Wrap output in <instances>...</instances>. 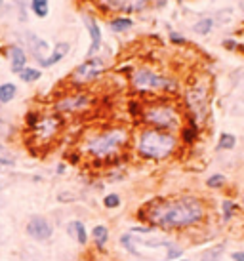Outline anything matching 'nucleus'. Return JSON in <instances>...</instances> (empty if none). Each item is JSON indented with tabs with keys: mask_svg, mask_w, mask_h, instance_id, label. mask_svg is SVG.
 Here are the masks:
<instances>
[{
	"mask_svg": "<svg viewBox=\"0 0 244 261\" xmlns=\"http://www.w3.org/2000/svg\"><path fill=\"white\" fill-rule=\"evenodd\" d=\"M141 122L147 128H157V130L164 132H178L183 126V116L180 109L168 99H155L143 105L141 109Z\"/></svg>",
	"mask_w": 244,
	"mask_h": 261,
	"instance_id": "20e7f679",
	"label": "nucleus"
},
{
	"mask_svg": "<svg viewBox=\"0 0 244 261\" xmlns=\"http://www.w3.org/2000/svg\"><path fill=\"white\" fill-rule=\"evenodd\" d=\"M25 231H27V234H29L33 240H36V242H46V240L52 239L54 227H52L48 218H44V216H33V218L27 221Z\"/></svg>",
	"mask_w": 244,
	"mask_h": 261,
	"instance_id": "f8f14e48",
	"label": "nucleus"
},
{
	"mask_svg": "<svg viewBox=\"0 0 244 261\" xmlns=\"http://www.w3.org/2000/svg\"><path fill=\"white\" fill-rule=\"evenodd\" d=\"M151 2L158 8V10H162V8H164L166 4H168V0H151Z\"/></svg>",
	"mask_w": 244,
	"mask_h": 261,
	"instance_id": "58836bf2",
	"label": "nucleus"
},
{
	"mask_svg": "<svg viewBox=\"0 0 244 261\" xmlns=\"http://www.w3.org/2000/svg\"><path fill=\"white\" fill-rule=\"evenodd\" d=\"M130 86L134 92L143 95L151 94H170L178 90L176 80L153 71L149 67H136L130 74Z\"/></svg>",
	"mask_w": 244,
	"mask_h": 261,
	"instance_id": "39448f33",
	"label": "nucleus"
},
{
	"mask_svg": "<svg viewBox=\"0 0 244 261\" xmlns=\"http://www.w3.org/2000/svg\"><path fill=\"white\" fill-rule=\"evenodd\" d=\"M93 103V97L86 92H71V94H65L63 97H58L54 103V111L59 115H77L86 111L90 105Z\"/></svg>",
	"mask_w": 244,
	"mask_h": 261,
	"instance_id": "1a4fd4ad",
	"label": "nucleus"
},
{
	"mask_svg": "<svg viewBox=\"0 0 244 261\" xmlns=\"http://www.w3.org/2000/svg\"><path fill=\"white\" fill-rule=\"evenodd\" d=\"M38 118H40V115H38L36 111H29V113L25 115V124H27V128H29V130L35 126L36 122H38Z\"/></svg>",
	"mask_w": 244,
	"mask_h": 261,
	"instance_id": "f704fd0d",
	"label": "nucleus"
},
{
	"mask_svg": "<svg viewBox=\"0 0 244 261\" xmlns=\"http://www.w3.org/2000/svg\"><path fill=\"white\" fill-rule=\"evenodd\" d=\"M69 51H71V44L65 42V40L63 42H58L54 48H52L50 56L40 63V67H42V69H50V67L58 65L59 61H63V59L69 56Z\"/></svg>",
	"mask_w": 244,
	"mask_h": 261,
	"instance_id": "2eb2a0df",
	"label": "nucleus"
},
{
	"mask_svg": "<svg viewBox=\"0 0 244 261\" xmlns=\"http://www.w3.org/2000/svg\"><path fill=\"white\" fill-rule=\"evenodd\" d=\"M120 204H122V198H120V195H116V193H109V195H105V198H103V206H105L107 210H115Z\"/></svg>",
	"mask_w": 244,
	"mask_h": 261,
	"instance_id": "7c9ffc66",
	"label": "nucleus"
},
{
	"mask_svg": "<svg viewBox=\"0 0 244 261\" xmlns=\"http://www.w3.org/2000/svg\"><path fill=\"white\" fill-rule=\"evenodd\" d=\"M235 145H237V138L233 134H227V132H223L217 139V149L219 151H231V149H235Z\"/></svg>",
	"mask_w": 244,
	"mask_h": 261,
	"instance_id": "bb28decb",
	"label": "nucleus"
},
{
	"mask_svg": "<svg viewBox=\"0 0 244 261\" xmlns=\"http://www.w3.org/2000/svg\"><path fill=\"white\" fill-rule=\"evenodd\" d=\"M107 27L115 35H124V33H128L134 27V19L128 17V15H115V17H111L107 21Z\"/></svg>",
	"mask_w": 244,
	"mask_h": 261,
	"instance_id": "f3484780",
	"label": "nucleus"
},
{
	"mask_svg": "<svg viewBox=\"0 0 244 261\" xmlns=\"http://www.w3.org/2000/svg\"><path fill=\"white\" fill-rule=\"evenodd\" d=\"M19 79L25 82V84H33V82H38V80L42 79V71L40 69H36V67H25L21 73H19Z\"/></svg>",
	"mask_w": 244,
	"mask_h": 261,
	"instance_id": "a878e982",
	"label": "nucleus"
},
{
	"mask_svg": "<svg viewBox=\"0 0 244 261\" xmlns=\"http://www.w3.org/2000/svg\"><path fill=\"white\" fill-rule=\"evenodd\" d=\"M185 105L194 122H204L208 118V88L202 82H197V84L187 88Z\"/></svg>",
	"mask_w": 244,
	"mask_h": 261,
	"instance_id": "6e6552de",
	"label": "nucleus"
},
{
	"mask_svg": "<svg viewBox=\"0 0 244 261\" xmlns=\"http://www.w3.org/2000/svg\"><path fill=\"white\" fill-rule=\"evenodd\" d=\"M130 143V130L126 126H113L105 130L93 134L92 138L84 141L82 151L86 152L90 159L107 162L120 154Z\"/></svg>",
	"mask_w": 244,
	"mask_h": 261,
	"instance_id": "f03ea898",
	"label": "nucleus"
},
{
	"mask_svg": "<svg viewBox=\"0 0 244 261\" xmlns=\"http://www.w3.org/2000/svg\"><path fill=\"white\" fill-rule=\"evenodd\" d=\"M17 95V86L14 82H2L0 84V105H8L10 101H14Z\"/></svg>",
	"mask_w": 244,
	"mask_h": 261,
	"instance_id": "412c9836",
	"label": "nucleus"
},
{
	"mask_svg": "<svg viewBox=\"0 0 244 261\" xmlns=\"http://www.w3.org/2000/svg\"><path fill=\"white\" fill-rule=\"evenodd\" d=\"M109 237H111V234H109L107 225H95L92 229V240L97 250H105V246H107V242H109Z\"/></svg>",
	"mask_w": 244,
	"mask_h": 261,
	"instance_id": "a211bd4d",
	"label": "nucleus"
},
{
	"mask_svg": "<svg viewBox=\"0 0 244 261\" xmlns=\"http://www.w3.org/2000/svg\"><path fill=\"white\" fill-rule=\"evenodd\" d=\"M242 12H244V2H242Z\"/></svg>",
	"mask_w": 244,
	"mask_h": 261,
	"instance_id": "37998d69",
	"label": "nucleus"
},
{
	"mask_svg": "<svg viewBox=\"0 0 244 261\" xmlns=\"http://www.w3.org/2000/svg\"><path fill=\"white\" fill-rule=\"evenodd\" d=\"M65 168H67V166H65V162H59L58 166H56V174H58V175L65 174Z\"/></svg>",
	"mask_w": 244,
	"mask_h": 261,
	"instance_id": "ea45409f",
	"label": "nucleus"
},
{
	"mask_svg": "<svg viewBox=\"0 0 244 261\" xmlns=\"http://www.w3.org/2000/svg\"><path fill=\"white\" fill-rule=\"evenodd\" d=\"M82 23L90 35V48L86 51V58H95L100 56V50L103 48V33H101L100 23L92 14H82Z\"/></svg>",
	"mask_w": 244,
	"mask_h": 261,
	"instance_id": "9b49d317",
	"label": "nucleus"
},
{
	"mask_svg": "<svg viewBox=\"0 0 244 261\" xmlns=\"http://www.w3.org/2000/svg\"><path fill=\"white\" fill-rule=\"evenodd\" d=\"M12 134H14V124L8 118L4 109L0 107V141H6L8 138H12Z\"/></svg>",
	"mask_w": 244,
	"mask_h": 261,
	"instance_id": "4be33fe9",
	"label": "nucleus"
},
{
	"mask_svg": "<svg viewBox=\"0 0 244 261\" xmlns=\"http://www.w3.org/2000/svg\"><path fill=\"white\" fill-rule=\"evenodd\" d=\"M212 29H214V17H202V19H199V21L193 25V31L197 35H201V37L210 35Z\"/></svg>",
	"mask_w": 244,
	"mask_h": 261,
	"instance_id": "393cba45",
	"label": "nucleus"
},
{
	"mask_svg": "<svg viewBox=\"0 0 244 261\" xmlns=\"http://www.w3.org/2000/svg\"><path fill=\"white\" fill-rule=\"evenodd\" d=\"M93 4L100 8L103 14H137L147 10L151 0H93Z\"/></svg>",
	"mask_w": 244,
	"mask_h": 261,
	"instance_id": "9d476101",
	"label": "nucleus"
},
{
	"mask_svg": "<svg viewBox=\"0 0 244 261\" xmlns=\"http://www.w3.org/2000/svg\"><path fill=\"white\" fill-rule=\"evenodd\" d=\"M107 71V61L101 56H95V58H86L79 67L72 69V73L69 74V82L72 86H86L93 80H97L101 74Z\"/></svg>",
	"mask_w": 244,
	"mask_h": 261,
	"instance_id": "0eeeda50",
	"label": "nucleus"
},
{
	"mask_svg": "<svg viewBox=\"0 0 244 261\" xmlns=\"http://www.w3.org/2000/svg\"><path fill=\"white\" fill-rule=\"evenodd\" d=\"M15 12L19 15V21H27V0H15Z\"/></svg>",
	"mask_w": 244,
	"mask_h": 261,
	"instance_id": "473e14b6",
	"label": "nucleus"
},
{
	"mask_svg": "<svg viewBox=\"0 0 244 261\" xmlns=\"http://www.w3.org/2000/svg\"><path fill=\"white\" fill-rule=\"evenodd\" d=\"M139 221L153 229L185 231L201 225L208 218V206L201 196L181 195L172 198H157L147 202L136 214Z\"/></svg>",
	"mask_w": 244,
	"mask_h": 261,
	"instance_id": "f257e3e1",
	"label": "nucleus"
},
{
	"mask_svg": "<svg viewBox=\"0 0 244 261\" xmlns=\"http://www.w3.org/2000/svg\"><path fill=\"white\" fill-rule=\"evenodd\" d=\"M237 212H238L237 202H233V200H229V198L222 200V221L223 223H229L231 219L237 216Z\"/></svg>",
	"mask_w": 244,
	"mask_h": 261,
	"instance_id": "b1692460",
	"label": "nucleus"
},
{
	"mask_svg": "<svg viewBox=\"0 0 244 261\" xmlns=\"http://www.w3.org/2000/svg\"><path fill=\"white\" fill-rule=\"evenodd\" d=\"M223 46H225V48H227V50H237V42H235V40H223Z\"/></svg>",
	"mask_w": 244,
	"mask_h": 261,
	"instance_id": "4c0bfd02",
	"label": "nucleus"
},
{
	"mask_svg": "<svg viewBox=\"0 0 244 261\" xmlns=\"http://www.w3.org/2000/svg\"><path fill=\"white\" fill-rule=\"evenodd\" d=\"M231 259L233 261H244V250H237L231 254Z\"/></svg>",
	"mask_w": 244,
	"mask_h": 261,
	"instance_id": "e433bc0d",
	"label": "nucleus"
},
{
	"mask_svg": "<svg viewBox=\"0 0 244 261\" xmlns=\"http://www.w3.org/2000/svg\"><path fill=\"white\" fill-rule=\"evenodd\" d=\"M223 254H225V242H219V244L206 248L201 254V261H222Z\"/></svg>",
	"mask_w": 244,
	"mask_h": 261,
	"instance_id": "aec40b11",
	"label": "nucleus"
},
{
	"mask_svg": "<svg viewBox=\"0 0 244 261\" xmlns=\"http://www.w3.org/2000/svg\"><path fill=\"white\" fill-rule=\"evenodd\" d=\"M67 231H69V234L79 242L80 246H86L88 244V240H90V232H88L86 225L82 223L80 219H72L71 223H69V227H67Z\"/></svg>",
	"mask_w": 244,
	"mask_h": 261,
	"instance_id": "dca6fc26",
	"label": "nucleus"
},
{
	"mask_svg": "<svg viewBox=\"0 0 244 261\" xmlns=\"http://www.w3.org/2000/svg\"><path fill=\"white\" fill-rule=\"evenodd\" d=\"M0 166H15V156L12 151H8V147L0 143Z\"/></svg>",
	"mask_w": 244,
	"mask_h": 261,
	"instance_id": "c85d7f7f",
	"label": "nucleus"
},
{
	"mask_svg": "<svg viewBox=\"0 0 244 261\" xmlns=\"http://www.w3.org/2000/svg\"><path fill=\"white\" fill-rule=\"evenodd\" d=\"M12 10L15 12V0H0V14L6 15Z\"/></svg>",
	"mask_w": 244,
	"mask_h": 261,
	"instance_id": "72a5a7b5",
	"label": "nucleus"
},
{
	"mask_svg": "<svg viewBox=\"0 0 244 261\" xmlns=\"http://www.w3.org/2000/svg\"><path fill=\"white\" fill-rule=\"evenodd\" d=\"M225 181H227V179H225V175L223 174H212L208 177V179H206V187L208 189H223L225 187Z\"/></svg>",
	"mask_w": 244,
	"mask_h": 261,
	"instance_id": "c756f323",
	"label": "nucleus"
},
{
	"mask_svg": "<svg viewBox=\"0 0 244 261\" xmlns=\"http://www.w3.org/2000/svg\"><path fill=\"white\" fill-rule=\"evenodd\" d=\"M180 132H181V139H183V143L191 145V143H194L197 138H199V124L194 122L193 118L189 116V122H187L185 126H181Z\"/></svg>",
	"mask_w": 244,
	"mask_h": 261,
	"instance_id": "6ab92c4d",
	"label": "nucleus"
},
{
	"mask_svg": "<svg viewBox=\"0 0 244 261\" xmlns=\"http://www.w3.org/2000/svg\"><path fill=\"white\" fill-rule=\"evenodd\" d=\"M170 40H172L174 44H185V37H181L180 33H170Z\"/></svg>",
	"mask_w": 244,
	"mask_h": 261,
	"instance_id": "c9c22d12",
	"label": "nucleus"
},
{
	"mask_svg": "<svg viewBox=\"0 0 244 261\" xmlns=\"http://www.w3.org/2000/svg\"><path fill=\"white\" fill-rule=\"evenodd\" d=\"M6 58L10 59V69H12V73L14 74H19L27 67V50L19 46V44H12V46H8L6 50Z\"/></svg>",
	"mask_w": 244,
	"mask_h": 261,
	"instance_id": "4468645a",
	"label": "nucleus"
},
{
	"mask_svg": "<svg viewBox=\"0 0 244 261\" xmlns=\"http://www.w3.org/2000/svg\"><path fill=\"white\" fill-rule=\"evenodd\" d=\"M120 244H122V248L128 252V254L141 257L139 250H136V244H134V234H132V232H126V234H122V237H120Z\"/></svg>",
	"mask_w": 244,
	"mask_h": 261,
	"instance_id": "cd10ccee",
	"label": "nucleus"
},
{
	"mask_svg": "<svg viewBox=\"0 0 244 261\" xmlns=\"http://www.w3.org/2000/svg\"><path fill=\"white\" fill-rule=\"evenodd\" d=\"M25 44H27V50H29L31 58L35 59L36 63L40 65L44 59L50 56V44L46 42L44 38H40L38 35H35V33H31V31H27L25 33Z\"/></svg>",
	"mask_w": 244,
	"mask_h": 261,
	"instance_id": "ddd939ff",
	"label": "nucleus"
},
{
	"mask_svg": "<svg viewBox=\"0 0 244 261\" xmlns=\"http://www.w3.org/2000/svg\"><path fill=\"white\" fill-rule=\"evenodd\" d=\"M65 126V118L59 113H50V115H40L38 122L31 128V138L36 145H48L54 139L58 138Z\"/></svg>",
	"mask_w": 244,
	"mask_h": 261,
	"instance_id": "423d86ee",
	"label": "nucleus"
},
{
	"mask_svg": "<svg viewBox=\"0 0 244 261\" xmlns=\"http://www.w3.org/2000/svg\"><path fill=\"white\" fill-rule=\"evenodd\" d=\"M240 206L244 208V193H242V198H240Z\"/></svg>",
	"mask_w": 244,
	"mask_h": 261,
	"instance_id": "a19ab883",
	"label": "nucleus"
},
{
	"mask_svg": "<svg viewBox=\"0 0 244 261\" xmlns=\"http://www.w3.org/2000/svg\"><path fill=\"white\" fill-rule=\"evenodd\" d=\"M31 12L38 19L48 17V14H50V0H31Z\"/></svg>",
	"mask_w": 244,
	"mask_h": 261,
	"instance_id": "5701e85b",
	"label": "nucleus"
},
{
	"mask_svg": "<svg viewBox=\"0 0 244 261\" xmlns=\"http://www.w3.org/2000/svg\"><path fill=\"white\" fill-rule=\"evenodd\" d=\"M176 261H187V259H176Z\"/></svg>",
	"mask_w": 244,
	"mask_h": 261,
	"instance_id": "79ce46f5",
	"label": "nucleus"
},
{
	"mask_svg": "<svg viewBox=\"0 0 244 261\" xmlns=\"http://www.w3.org/2000/svg\"><path fill=\"white\" fill-rule=\"evenodd\" d=\"M136 152L143 160H166L178 151V138L172 132L141 128L136 136Z\"/></svg>",
	"mask_w": 244,
	"mask_h": 261,
	"instance_id": "7ed1b4c3",
	"label": "nucleus"
},
{
	"mask_svg": "<svg viewBox=\"0 0 244 261\" xmlns=\"http://www.w3.org/2000/svg\"><path fill=\"white\" fill-rule=\"evenodd\" d=\"M183 250H185V248L178 246V244H172L170 248H166V261L181 259V255H183Z\"/></svg>",
	"mask_w": 244,
	"mask_h": 261,
	"instance_id": "2f4dec72",
	"label": "nucleus"
}]
</instances>
